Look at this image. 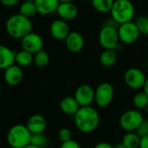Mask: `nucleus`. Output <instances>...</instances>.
Listing matches in <instances>:
<instances>
[{
	"instance_id": "f257e3e1",
	"label": "nucleus",
	"mask_w": 148,
	"mask_h": 148,
	"mask_svg": "<svg viewBox=\"0 0 148 148\" xmlns=\"http://www.w3.org/2000/svg\"><path fill=\"white\" fill-rule=\"evenodd\" d=\"M100 114L92 106L80 107L74 115L75 126L82 133H90L95 131L100 125Z\"/></svg>"
},
{
	"instance_id": "f03ea898",
	"label": "nucleus",
	"mask_w": 148,
	"mask_h": 148,
	"mask_svg": "<svg viewBox=\"0 0 148 148\" xmlns=\"http://www.w3.org/2000/svg\"><path fill=\"white\" fill-rule=\"evenodd\" d=\"M5 29L11 38L22 39L32 31V23L29 18L17 13L6 20Z\"/></svg>"
},
{
	"instance_id": "7ed1b4c3",
	"label": "nucleus",
	"mask_w": 148,
	"mask_h": 148,
	"mask_svg": "<svg viewBox=\"0 0 148 148\" xmlns=\"http://www.w3.org/2000/svg\"><path fill=\"white\" fill-rule=\"evenodd\" d=\"M110 14L111 18L120 25L133 21L135 15V8L130 0H114Z\"/></svg>"
},
{
	"instance_id": "20e7f679",
	"label": "nucleus",
	"mask_w": 148,
	"mask_h": 148,
	"mask_svg": "<svg viewBox=\"0 0 148 148\" xmlns=\"http://www.w3.org/2000/svg\"><path fill=\"white\" fill-rule=\"evenodd\" d=\"M31 133L24 125L12 126L7 134V141L11 148H23L30 143Z\"/></svg>"
},
{
	"instance_id": "39448f33",
	"label": "nucleus",
	"mask_w": 148,
	"mask_h": 148,
	"mask_svg": "<svg viewBox=\"0 0 148 148\" xmlns=\"http://www.w3.org/2000/svg\"><path fill=\"white\" fill-rule=\"evenodd\" d=\"M144 116L140 110L130 109L124 112L120 117V126L127 133L136 132L144 120Z\"/></svg>"
},
{
	"instance_id": "423d86ee",
	"label": "nucleus",
	"mask_w": 148,
	"mask_h": 148,
	"mask_svg": "<svg viewBox=\"0 0 148 148\" xmlns=\"http://www.w3.org/2000/svg\"><path fill=\"white\" fill-rule=\"evenodd\" d=\"M117 29V27L103 25L100 30L98 39L101 46L104 50H115L121 43Z\"/></svg>"
},
{
	"instance_id": "0eeeda50",
	"label": "nucleus",
	"mask_w": 148,
	"mask_h": 148,
	"mask_svg": "<svg viewBox=\"0 0 148 148\" xmlns=\"http://www.w3.org/2000/svg\"><path fill=\"white\" fill-rule=\"evenodd\" d=\"M114 98V88L108 82H102L95 89V103L100 108L108 107Z\"/></svg>"
},
{
	"instance_id": "6e6552de",
	"label": "nucleus",
	"mask_w": 148,
	"mask_h": 148,
	"mask_svg": "<svg viewBox=\"0 0 148 148\" xmlns=\"http://www.w3.org/2000/svg\"><path fill=\"white\" fill-rule=\"evenodd\" d=\"M123 79L125 84L129 88L133 90H140L143 88L147 80V76L141 69L131 67L125 72Z\"/></svg>"
},
{
	"instance_id": "1a4fd4ad",
	"label": "nucleus",
	"mask_w": 148,
	"mask_h": 148,
	"mask_svg": "<svg viewBox=\"0 0 148 148\" xmlns=\"http://www.w3.org/2000/svg\"><path fill=\"white\" fill-rule=\"evenodd\" d=\"M118 35L120 42L125 44H132L135 43L140 33L134 22H127L118 26Z\"/></svg>"
},
{
	"instance_id": "9d476101",
	"label": "nucleus",
	"mask_w": 148,
	"mask_h": 148,
	"mask_svg": "<svg viewBox=\"0 0 148 148\" xmlns=\"http://www.w3.org/2000/svg\"><path fill=\"white\" fill-rule=\"evenodd\" d=\"M22 50H24L32 55L43 50V40L42 37L35 32H30L21 39Z\"/></svg>"
},
{
	"instance_id": "9b49d317",
	"label": "nucleus",
	"mask_w": 148,
	"mask_h": 148,
	"mask_svg": "<svg viewBox=\"0 0 148 148\" xmlns=\"http://www.w3.org/2000/svg\"><path fill=\"white\" fill-rule=\"evenodd\" d=\"M74 97L80 107L91 106L95 102V89L88 84L81 85L75 90Z\"/></svg>"
},
{
	"instance_id": "f8f14e48",
	"label": "nucleus",
	"mask_w": 148,
	"mask_h": 148,
	"mask_svg": "<svg viewBox=\"0 0 148 148\" xmlns=\"http://www.w3.org/2000/svg\"><path fill=\"white\" fill-rule=\"evenodd\" d=\"M49 31L51 36L55 39L59 41H65V39L70 33V29L68 23L62 19H56L53 21L50 24Z\"/></svg>"
},
{
	"instance_id": "ddd939ff",
	"label": "nucleus",
	"mask_w": 148,
	"mask_h": 148,
	"mask_svg": "<svg viewBox=\"0 0 148 148\" xmlns=\"http://www.w3.org/2000/svg\"><path fill=\"white\" fill-rule=\"evenodd\" d=\"M23 78V73L22 68L16 64L8 67L4 70L3 79L4 81L10 86H16L19 85Z\"/></svg>"
},
{
	"instance_id": "4468645a",
	"label": "nucleus",
	"mask_w": 148,
	"mask_h": 148,
	"mask_svg": "<svg viewBox=\"0 0 148 148\" xmlns=\"http://www.w3.org/2000/svg\"><path fill=\"white\" fill-rule=\"evenodd\" d=\"M65 44L67 49L73 53L80 52L85 44L82 35L78 31H70L67 38L65 39Z\"/></svg>"
},
{
	"instance_id": "2eb2a0df",
	"label": "nucleus",
	"mask_w": 148,
	"mask_h": 148,
	"mask_svg": "<svg viewBox=\"0 0 148 148\" xmlns=\"http://www.w3.org/2000/svg\"><path fill=\"white\" fill-rule=\"evenodd\" d=\"M57 15L60 17V19L64 21H71L75 19L78 15L77 6L71 3H60L56 10Z\"/></svg>"
},
{
	"instance_id": "dca6fc26",
	"label": "nucleus",
	"mask_w": 148,
	"mask_h": 148,
	"mask_svg": "<svg viewBox=\"0 0 148 148\" xmlns=\"http://www.w3.org/2000/svg\"><path fill=\"white\" fill-rule=\"evenodd\" d=\"M26 126L31 134L43 133L47 127V120L40 114H34L28 120Z\"/></svg>"
},
{
	"instance_id": "f3484780",
	"label": "nucleus",
	"mask_w": 148,
	"mask_h": 148,
	"mask_svg": "<svg viewBox=\"0 0 148 148\" xmlns=\"http://www.w3.org/2000/svg\"><path fill=\"white\" fill-rule=\"evenodd\" d=\"M34 3L36 12L40 15H49L56 11L60 3L58 0H36Z\"/></svg>"
},
{
	"instance_id": "a211bd4d",
	"label": "nucleus",
	"mask_w": 148,
	"mask_h": 148,
	"mask_svg": "<svg viewBox=\"0 0 148 148\" xmlns=\"http://www.w3.org/2000/svg\"><path fill=\"white\" fill-rule=\"evenodd\" d=\"M15 55L16 51H14L8 46L0 44V69L5 70L14 65Z\"/></svg>"
},
{
	"instance_id": "6ab92c4d",
	"label": "nucleus",
	"mask_w": 148,
	"mask_h": 148,
	"mask_svg": "<svg viewBox=\"0 0 148 148\" xmlns=\"http://www.w3.org/2000/svg\"><path fill=\"white\" fill-rule=\"evenodd\" d=\"M60 108L62 112L67 115H75L79 110L80 106L75 100V97L66 96L60 101Z\"/></svg>"
},
{
	"instance_id": "aec40b11",
	"label": "nucleus",
	"mask_w": 148,
	"mask_h": 148,
	"mask_svg": "<svg viewBox=\"0 0 148 148\" xmlns=\"http://www.w3.org/2000/svg\"><path fill=\"white\" fill-rule=\"evenodd\" d=\"M118 54L115 50H104L99 58L100 63L104 67H111L117 61Z\"/></svg>"
},
{
	"instance_id": "412c9836",
	"label": "nucleus",
	"mask_w": 148,
	"mask_h": 148,
	"mask_svg": "<svg viewBox=\"0 0 148 148\" xmlns=\"http://www.w3.org/2000/svg\"><path fill=\"white\" fill-rule=\"evenodd\" d=\"M33 62H34V55H32L31 53L24 50H21L16 52L15 63L16 65L20 66L21 68L29 66Z\"/></svg>"
},
{
	"instance_id": "4be33fe9",
	"label": "nucleus",
	"mask_w": 148,
	"mask_h": 148,
	"mask_svg": "<svg viewBox=\"0 0 148 148\" xmlns=\"http://www.w3.org/2000/svg\"><path fill=\"white\" fill-rule=\"evenodd\" d=\"M140 137L135 133H127L122 138V144L127 148H140Z\"/></svg>"
},
{
	"instance_id": "5701e85b",
	"label": "nucleus",
	"mask_w": 148,
	"mask_h": 148,
	"mask_svg": "<svg viewBox=\"0 0 148 148\" xmlns=\"http://www.w3.org/2000/svg\"><path fill=\"white\" fill-rule=\"evenodd\" d=\"M114 0H91L92 5L95 10L100 13L110 12Z\"/></svg>"
},
{
	"instance_id": "b1692460",
	"label": "nucleus",
	"mask_w": 148,
	"mask_h": 148,
	"mask_svg": "<svg viewBox=\"0 0 148 148\" xmlns=\"http://www.w3.org/2000/svg\"><path fill=\"white\" fill-rule=\"evenodd\" d=\"M19 14L28 18L33 17L34 15L37 14L36 5L34 2H25L23 1L19 7Z\"/></svg>"
},
{
	"instance_id": "393cba45",
	"label": "nucleus",
	"mask_w": 148,
	"mask_h": 148,
	"mask_svg": "<svg viewBox=\"0 0 148 148\" xmlns=\"http://www.w3.org/2000/svg\"><path fill=\"white\" fill-rule=\"evenodd\" d=\"M133 104L137 110H145L148 106V97L142 92H138L133 98Z\"/></svg>"
},
{
	"instance_id": "a878e982",
	"label": "nucleus",
	"mask_w": 148,
	"mask_h": 148,
	"mask_svg": "<svg viewBox=\"0 0 148 148\" xmlns=\"http://www.w3.org/2000/svg\"><path fill=\"white\" fill-rule=\"evenodd\" d=\"M49 55L46 51L42 50L34 55V64L37 67L40 68L46 67L49 65Z\"/></svg>"
},
{
	"instance_id": "bb28decb",
	"label": "nucleus",
	"mask_w": 148,
	"mask_h": 148,
	"mask_svg": "<svg viewBox=\"0 0 148 148\" xmlns=\"http://www.w3.org/2000/svg\"><path fill=\"white\" fill-rule=\"evenodd\" d=\"M30 144L39 148H45L49 145V139L43 133L31 134Z\"/></svg>"
},
{
	"instance_id": "cd10ccee",
	"label": "nucleus",
	"mask_w": 148,
	"mask_h": 148,
	"mask_svg": "<svg viewBox=\"0 0 148 148\" xmlns=\"http://www.w3.org/2000/svg\"><path fill=\"white\" fill-rule=\"evenodd\" d=\"M134 23L140 34L148 35V17L140 16L135 20Z\"/></svg>"
},
{
	"instance_id": "c85d7f7f",
	"label": "nucleus",
	"mask_w": 148,
	"mask_h": 148,
	"mask_svg": "<svg viewBox=\"0 0 148 148\" xmlns=\"http://www.w3.org/2000/svg\"><path fill=\"white\" fill-rule=\"evenodd\" d=\"M58 139L62 143L73 140L72 131L69 128H66V127L60 129V131L58 132Z\"/></svg>"
},
{
	"instance_id": "c756f323",
	"label": "nucleus",
	"mask_w": 148,
	"mask_h": 148,
	"mask_svg": "<svg viewBox=\"0 0 148 148\" xmlns=\"http://www.w3.org/2000/svg\"><path fill=\"white\" fill-rule=\"evenodd\" d=\"M140 138L148 135V120H144L141 125L135 132Z\"/></svg>"
},
{
	"instance_id": "7c9ffc66",
	"label": "nucleus",
	"mask_w": 148,
	"mask_h": 148,
	"mask_svg": "<svg viewBox=\"0 0 148 148\" xmlns=\"http://www.w3.org/2000/svg\"><path fill=\"white\" fill-rule=\"evenodd\" d=\"M60 148H82V147H81V145H80L77 141H75V140H69V141H67V142H63V143H62V145H61Z\"/></svg>"
},
{
	"instance_id": "2f4dec72",
	"label": "nucleus",
	"mask_w": 148,
	"mask_h": 148,
	"mask_svg": "<svg viewBox=\"0 0 148 148\" xmlns=\"http://www.w3.org/2000/svg\"><path fill=\"white\" fill-rule=\"evenodd\" d=\"M20 0H0V2L2 3L3 5L6 6V7H11L16 5Z\"/></svg>"
},
{
	"instance_id": "473e14b6",
	"label": "nucleus",
	"mask_w": 148,
	"mask_h": 148,
	"mask_svg": "<svg viewBox=\"0 0 148 148\" xmlns=\"http://www.w3.org/2000/svg\"><path fill=\"white\" fill-rule=\"evenodd\" d=\"M94 148H114V147H113L110 143L108 142H105V141H101L97 143Z\"/></svg>"
},
{
	"instance_id": "72a5a7b5",
	"label": "nucleus",
	"mask_w": 148,
	"mask_h": 148,
	"mask_svg": "<svg viewBox=\"0 0 148 148\" xmlns=\"http://www.w3.org/2000/svg\"><path fill=\"white\" fill-rule=\"evenodd\" d=\"M140 148H148V135L140 139Z\"/></svg>"
},
{
	"instance_id": "f704fd0d",
	"label": "nucleus",
	"mask_w": 148,
	"mask_h": 148,
	"mask_svg": "<svg viewBox=\"0 0 148 148\" xmlns=\"http://www.w3.org/2000/svg\"><path fill=\"white\" fill-rule=\"evenodd\" d=\"M142 89H143V92L147 94V96L148 97V78H147V80H146L145 85H144Z\"/></svg>"
},
{
	"instance_id": "c9c22d12",
	"label": "nucleus",
	"mask_w": 148,
	"mask_h": 148,
	"mask_svg": "<svg viewBox=\"0 0 148 148\" xmlns=\"http://www.w3.org/2000/svg\"><path fill=\"white\" fill-rule=\"evenodd\" d=\"M23 148H39V147H36V146H34V145H32V144H29V145H27L25 147H23Z\"/></svg>"
},
{
	"instance_id": "e433bc0d",
	"label": "nucleus",
	"mask_w": 148,
	"mask_h": 148,
	"mask_svg": "<svg viewBox=\"0 0 148 148\" xmlns=\"http://www.w3.org/2000/svg\"><path fill=\"white\" fill-rule=\"evenodd\" d=\"M114 148H127L122 143H121V144H118L117 146H115L114 147Z\"/></svg>"
},
{
	"instance_id": "4c0bfd02",
	"label": "nucleus",
	"mask_w": 148,
	"mask_h": 148,
	"mask_svg": "<svg viewBox=\"0 0 148 148\" xmlns=\"http://www.w3.org/2000/svg\"><path fill=\"white\" fill-rule=\"evenodd\" d=\"M59 3H71L73 2V0H58Z\"/></svg>"
},
{
	"instance_id": "58836bf2",
	"label": "nucleus",
	"mask_w": 148,
	"mask_h": 148,
	"mask_svg": "<svg viewBox=\"0 0 148 148\" xmlns=\"http://www.w3.org/2000/svg\"><path fill=\"white\" fill-rule=\"evenodd\" d=\"M23 1H25V2H35L36 0H23Z\"/></svg>"
},
{
	"instance_id": "ea45409f",
	"label": "nucleus",
	"mask_w": 148,
	"mask_h": 148,
	"mask_svg": "<svg viewBox=\"0 0 148 148\" xmlns=\"http://www.w3.org/2000/svg\"><path fill=\"white\" fill-rule=\"evenodd\" d=\"M145 111H146L147 113H148V106H147V108L145 109Z\"/></svg>"
},
{
	"instance_id": "a19ab883",
	"label": "nucleus",
	"mask_w": 148,
	"mask_h": 148,
	"mask_svg": "<svg viewBox=\"0 0 148 148\" xmlns=\"http://www.w3.org/2000/svg\"><path fill=\"white\" fill-rule=\"evenodd\" d=\"M1 89H2V87H1V84H0V93H1Z\"/></svg>"
},
{
	"instance_id": "79ce46f5",
	"label": "nucleus",
	"mask_w": 148,
	"mask_h": 148,
	"mask_svg": "<svg viewBox=\"0 0 148 148\" xmlns=\"http://www.w3.org/2000/svg\"><path fill=\"white\" fill-rule=\"evenodd\" d=\"M82 1H91V0H82Z\"/></svg>"
},
{
	"instance_id": "37998d69",
	"label": "nucleus",
	"mask_w": 148,
	"mask_h": 148,
	"mask_svg": "<svg viewBox=\"0 0 148 148\" xmlns=\"http://www.w3.org/2000/svg\"><path fill=\"white\" fill-rule=\"evenodd\" d=\"M147 64H148V56H147Z\"/></svg>"
}]
</instances>
